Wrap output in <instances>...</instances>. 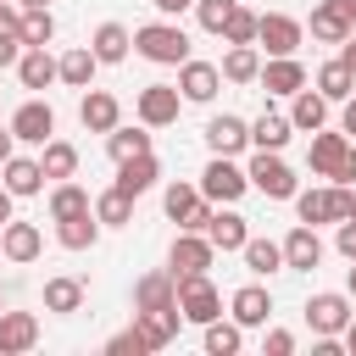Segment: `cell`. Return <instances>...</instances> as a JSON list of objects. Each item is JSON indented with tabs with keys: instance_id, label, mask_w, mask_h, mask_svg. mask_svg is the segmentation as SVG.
Masks as SVG:
<instances>
[{
	"instance_id": "6da1fadb",
	"label": "cell",
	"mask_w": 356,
	"mask_h": 356,
	"mask_svg": "<svg viewBox=\"0 0 356 356\" xmlns=\"http://www.w3.org/2000/svg\"><path fill=\"white\" fill-rule=\"evenodd\" d=\"M134 50L156 67H184L189 61V33L178 22H145V28H134Z\"/></svg>"
},
{
	"instance_id": "7a4b0ae2",
	"label": "cell",
	"mask_w": 356,
	"mask_h": 356,
	"mask_svg": "<svg viewBox=\"0 0 356 356\" xmlns=\"http://www.w3.org/2000/svg\"><path fill=\"white\" fill-rule=\"evenodd\" d=\"M350 206H356V195H350L345 184L295 189V217H300V222H312V228H323V222H345V217H350Z\"/></svg>"
},
{
	"instance_id": "3957f363",
	"label": "cell",
	"mask_w": 356,
	"mask_h": 356,
	"mask_svg": "<svg viewBox=\"0 0 356 356\" xmlns=\"http://www.w3.org/2000/svg\"><path fill=\"white\" fill-rule=\"evenodd\" d=\"M172 278H178V312H184V323L206 328L211 317H222V295H217V284L206 273H172Z\"/></svg>"
},
{
	"instance_id": "277c9868",
	"label": "cell",
	"mask_w": 356,
	"mask_h": 356,
	"mask_svg": "<svg viewBox=\"0 0 356 356\" xmlns=\"http://www.w3.org/2000/svg\"><path fill=\"white\" fill-rule=\"evenodd\" d=\"M250 189H261L267 200H295V172H289V161H284V150H256L250 156Z\"/></svg>"
},
{
	"instance_id": "5b68a950",
	"label": "cell",
	"mask_w": 356,
	"mask_h": 356,
	"mask_svg": "<svg viewBox=\"0 0 356 356\" xmlns=\"http://www.w3.org/2000/svg\"><path fill=\"white\" fill-rule=\"evenodd\" d=\"M245 189H250V172H245L234 156H211V161H206V172H200V195H206L211 206H234Z\"/></svg>"
},
{
	"instance_id": "8992f818",
	"label": "cell",
	"mask_w": 356,
	"mask_h": 356,
	"mask_svg": "<svg viewBox=\"0 0 356 356\" xmlns=\"http://www.w3.org/2000/svg\"><path fill=\"white\" fill-rule=\"evenodd\" d=\"M356 312H350V295H339V289H323V295H312L306 300V328L317 334V339H334V334H345V323H350Z\"/></svg>"
},
{
	"instance_id": "52a82bcc",
	"label": "cell",
	"mask_w": 356,
	"mask_h": 356,
	"mask_svg": "<svg viewBox=\"0 0 356 356\" xmlns=\"http://www.w3.org/2000/svg\"><path fill=\"white\" fill-rule=\"evenodd\" d=\"M300 39H306V22H295V17H284V11H261V17H256V44H261L267 56H295Z\"/></svg>"
},
{
	"instance_id": "ba28073f",
	"label": "cell",
	"mask_w": 356,
	"mask_h": 356,
	"mask_svg": "<svg viewBox=\"0 0 356 356\" xmlns=\"http://www.w3.org/2000/svg\"><path fill=\"white\" fill-rule=\"evenodd\" d=\"M306 28H312V39H317V44H345V39L356 33V11H350L345 0H317Z\"/></svg>"
},
{
	"instance_id": "9c48e42d",
	"label": "cell",
	"mask_w": 356,
	"mask_h": 356,
	"mask_svg": "<svg viewBox=\"0 0 356 356\" xmlns=\"http://www.w3.org/2000/svg\"><path fill=\"white\" fill-rule=\"evenodd\" d=\"M178 106H184L178 83H145L139 100H134V111H139L145 128H167V122H178Z\"/></svg>"
},
{
	"instance_id": "30bf717a",
	"label": "cell",
	"mask_w": 356,
	"mask_h": 356,
	"mask_svg": "<svg viewBox=\"0 0 356 356\" xmlns=\"http://www.w3.org/2000/svg\"><path fill=\"white\" fill-rule=\"evenodd\" d=\"M11 134H17V145H44V139H56V111H50V100H22V106L11 111Z\"/></svg>"
},
{
	"instance_id": "8fae6325",
	"label": "cell",
	"mask_w": 356,
	"mask_h": 356,
	"mask_svg": "<svg viewBox=\"0 0 356 356\" xmlns=\"http://www.w3.org/2000/svg\"><path fill=\"white\" fill-rule=\"evenodd\" d=\"M211 261H217V245H211L206 234L178 228V239H172V250H167V267H172V273H206Z\"/></svg>"
},
{
	"instance_id": "7c38bea8",
	"label": "cell",
	"mask_w": 356,
	"mask_h": 356,
	"mask_svg": "<svg viewBox=\"0 0 356 356\" xmlns=\"http://www.w3.org/2000/svg\"><path fill=\"white\" fill-rule=\"evenodd\" d=\"M217 89H222V67H217V61H195V56H189V61L178 67V95H184V100L206 106Z\"/></svg>"
},
{
	"instance_id": "4fadbf2b",
	"label": "cell",
	"mask_w": 356,
	"mask_h": 356,
	"mask_svg": "<svg viewBox=\"0 0 356 356\" xmlns=\"http://www.w3.org/2000/svg\"><path fill=\"white\" fill-rule=\"evenodd\" d=\"M284 267H295V273H317L323 267V239H317L312 222H295L284 234Z\"/></svg>"
},
{
	"instance_id": "5bb4252c",
	"label": "cell",
	"mask_w": 356,
	"mask_h": 356,
	"mask_svg": "<svg viewBox=\"0 0 356 356\" xmlns=\"http://www.w3.org/2000/svg\"><path fill=\"white\" fill-rule=\"evenodd\" d=\"M228 317H234L239 328H261V323L273 317V289H267V284L234 289V295H228Z\"/></svg>"
},
{
	"instance_id": "9a60e30c",
	"label": "cell",
	"mask_w": 356,
	"mask_h": 356,
	"mask_svg": "<svg viewBox=\"0 0 356 356\" xmlns=\"http://www.w3.org/2000/svg\"><path fill=\"white\" fill-rule=\"evenodd\" d=\"M78 122L89 128V134H111L117 122H122V106H117V95H106V89H83V100H78Z\"/></svg>"
},
{
	"instance_id": "2e32d148",
	"label": "cell",
	"mask_w": 356,
	"mask_h": 356,
	"mask_svg": "<svg viewBox=\"0 0 356 356\" xmlns=\"http://www.w3.org/2000/svg\"><path fill=\"white\" fill-rule=\"evenodd\" d=\"M206 145H211V156H239V150H250V122L222 111L206 122Z\"/></svg>"
},
{
	"instance_id": "e0dca14e",
	"label": "cell",
	"mask_w": 356,
	"mask_h": 356,
	"mask_svg": "<svg viewBox=\"0 0 356 356\" xmlns=\"http://www.w3.org/2000/svg\"><path fill=\"white\" fill-rule=\"evenodd\" d=\"M39 250H44V234L33 228V222H6L0 228V256L6 261H17V267H28V261H39Z\"/></svg>"
},
{
	"instance_id": "ac0fdd59",
	"label": "cell",
	"mask_w": 356,
	"mask_h": 356,
	"mask_svg": "<svg viewBox=\"0 0 356 356\" xmlns=\"http://www.w3.org/2000/svg\"><path fill=\"white\" fill-rule=\"evenodd\" d=\"M17 78H22V89H50V83H61V56H50L44 44H28L17 61Z\"/></svg>"
},
{
	"instance_id": "d6986e66",
	"label": "cell",
	"mask_w": 356,
	"mask_h": 356,
	"mask_svg": "<svg viewBox=\"0 0 356 356\" xmlns=\"http://www.w3.org/2000/svg\"><path fill=\"white\" fill-rule=\"evenodd\" d=\"M345 150H350V134H345V128H339V134L317 128V134H312V150H306V167H312L317 178H334V167L345 161Z\"/></svg>"
},
{
	"instance_id": "ffe728a7",
	"label": "cell",
	"mask_w": 356,
	"mask_h": 356,
	"mask_svg": "<svg viewBox=\"0 0 356 356\" xmlns=\"http://www.w3.org/2000/svg\"><path fill=\"white\" fill-rule=\"evenodd\" d=\"M156 184H161V161H156L150 150H145V156L117 161V189H122V195H134V200H139V195H150Z\"/></svg>"
},
{
	"instance_id": "44dd1931",
	"label": "cell",
	"mask_w": 356,
	"mask_h": 356,
	"mask_svg": "<svg viewBox=\"0 0 356 356\" xmlns=\"http://www.w3.org/2000/svg\"><path fill=\"white\" fill-rule=\"evenodd\" d=\"M167 306H178V278H172V267H167V273H145V278L134 284V312H167Z\"/></svg>"
},
{
	"instance_id": "7402d4cb",
	"label": "cell",
	"mask_w": 356,
	"mask_h": 356,
	"mask_svg": "<svg viewBox=\"0 0 356 356\" xmlns=\"http://www.w3.org/2000/svg\"><path fill=\"white\" fill-rule=\"evenodd\" d=\"M39 345V317L33 312H0V356H22Z\"/></svg>"
},
{
	"instance_id": "603a6c76",
	"label": "cell",
	"mask_w": 356,
	"mask_h": 356,
	"mask_svg": "<svg viewBox=\"0 0 356 356\" xmlns=\"http://www.w3.org/2000/svg\"><path fill=\"white\" fill-rule=\"evenodd\" d=\"M256 83H261L267 95H295V89H306V67H300L295 56H267Z\"/></svg>"
},
{
	"instance_id": "cb8c5ba5",
	"label": "cell",
	"mask_w": 356,
	"mask_h": 356,
	"mask_svg": "<svg viewBox=\"0 0 356 356\" xmlns=\"http://www.w3.org/2000/svg\"><path fill=\"white\" fill-rule=\"evenodd\" d=\"M289 122H295V134L328 128V95H323V89H295V95H289Z\"/></svg>"
},
{
	"instance_id": "d4e9b609",
	"label": "cell",
	"mask_w": 356,
	"mask_h": 356,
	"mask_svg": "<svg viewBox=\"0 0 356 356\" xmlns=\"http://www.w3.org/2000/svg\"><path fill=\"white\" fill-rule=\"evenodd\" d=\"M0 172H6L0 184H6L17 200H28V195H39V189L50 184V178H44V167H39V156H11V161H0Z\"/></svg>"
},
{
	"instance_id": "484cf974",
	"label": "cell",
	"mask_w": 356,
	"mask_h": 356,
	"mask_svg": "<svg viewBox=\"0 0 356 356\" xmlns=\"http://www.w3.org/2000/svg\"><path fill=\"white\" fill-rule=\"evenodd\" d=\"M206 239L228 256V250H245V239H250V222L234 211V206H217L211 211V222H206Z\"/></svg>"
},
{
	"instance_id": "4316f807",
	"label": "cell",
	"mask_w": 356,
	"mask_h": 356,
	"mask_svg": "<svg viewBox=\"0 0 356 356\" xmlns=\"http://www.w3.org/2000/svg\"><path fill=\"white\" fill-rule=\"evenodd\" d=\"M89 50L100 56V67H117V61H128L134 33H128L122 22H100V28H95V39H89Z\"/></svg>"
},
{
	"instance_id": "83f0119b",
	"label": "cell",
	"mask_w": 356,
	"mask_h": 356,
	"mask_svg": "<svg viewBox=\"0 0 356 356\" xmlns=\"http://www.w3.org/2000/svg\"><path fill=\"white\" fill-rule=\"evenodd\" d=\"M134 323H139V334L150 339V350H167V345L178 339L184 312H178V306H167V312H134Z\"/></svg>"
},
{
	"instance_id": "f1b7e54d",
	"label": "cell",
	"mask_w": 356,
	"mask_h": 356,
	"mask_svg": "<svg viewBox=\"0 0 356 356\" xmlns=\"http://www.w3.org/2000/svg\"><path fill=\"white\" fill-rule=\"evenodd\" d=\"M289 134H295V122H289L284 111H261V117L250 122V150H284Z\"/></svg>"
},
{
	"instance_id": "f546056e",
	"label": "cell",
	"mask_w": 356,
	"mask_h": 356,
	"mask_svg": "<svg viewBox=\"0 0 356 356\" xmlns=\"http://www.w3.org/2000/svg\"><path fill=\"white\" fill-rule=\"evenodd\" d=\"M261 78V50L256 44H228L222 56V83H256Z\"/></svg>"
},
{
	"instance_id": "4dcf8cb0",
	"label": "cell",
	"mask_w": 356,
	"mask_h": 356,
	"mask_svg": "<svg viewBox=\"0 0 356 356\" xmlns=\"http://www.w3.org/2000/svg\"><path fill=\"white\" fill-rule=\"evenodd\" d=\"M95 72H100V56H95L89 44H72V50L61 56V83H67V89H89Z\"/></svg>"
},
{
	"instance_id": "1f68e13d",
	"label": "cell",
	"mask_w": 356,
	"mask_h": 356,
	"mask_svg": "<svg viewBox=\"0 0 356 356\" xmlns=\"http://www.w3.org/2000/svg\"><path fill=\"white\" fill-rule=\"evenodd\" d=\"M317 89L328 95V106H339V100H350V95H356V72L345 67V56H334V61H323V67H317Z\"/></svg>"
},
{
	"instance_id": "d6a6232c",
	"label": "cell",
	"mask_w": 356,
	"mask_h": 356,
	"mask_svg": "<svg viewBox=\"0 0 356 356\" xmlns=\"http://www.w3.org/2000/svg\"><path fill=\"white\" fill-rule=\"evenodd\" d=\"M56 239H61V250H89V245L100 239V217H95V211L61 217V222H56Z\"/></svg>"
},
{
	"instance_id": "836d02e7",
	"label": "cell",
	"mask_w": 356,
	"mask_h": 356,
	"mask_svg": "<svg viewBox=\"0 0 356 356\" xmlns=\"http://www.w3.org/2000/svg\"><path fill=\"white\" fill-rule=\"evenodd\" d=\"M239 256H245V267H250L256 278H273V273L284 267V245H278V239H261V234H250Z\"/></svg>"
},
{
	"instance_id": "e575fe53",
	"label": "cell",
	"mask_w": 356,
	"mask_h": 356,
	"mask_svg": "<svg viewBox=\"0 0 356 356\" xmlns=\"http://www.w3.org/2000/svg\"><path fill=\"white\" fill-rule=\"evenodd\" d=\"M39 167H44L50 184H61V178L78 172V150H72L67 139H44V145H39Z\"/></svg>"
},
{
	"instance_id": "d590c367",
	"label": "cell",
	"mask_w": 356,
	"mask_h": 356,
	"mask_svg": "<svg viewBox=\"0 0 356 356\" xmlns=\"http://www.w3.org/2000/svg\"><path fill=\"white\" fill-rule=\"evenodd\" d=\"M78 211H95V200H89V189H83V184L61 178V184L50 189V222H61V217H78Z\"/></svg>"
},
{
	"instance_id": "8d00e7d4",
	"label": "cell",
	"mask_w": 356,
	"mask_h": 356,
	"mask_svg": "<svg viewBox=\"0 0 356 356\" xmlns=\"http://www.w3.org/2000/svg\"><path fill=\"white\" fill-rule=\"evenodd\" d=\"M95 217H100V228H128V222H134V195H122L117 184L100 189V195H95Z\"/></svg>"
},
{
	"instance_id": "74e56055",
	"label": "cell",
	"mask_w": 356,
	"mask_h": 356,
	"mask_svg": "<svg viewBox=\"0 0 356 356\" xmlns=\"http://www.w3.org/2000/svg\"><path fill=\"white\" fill-rule=\"evenodd\" d=\"M83 306V278H44V312L72 317Z\"/></svg>"
},
{
	"instance_id": "f35d334b",
	"label": "cell",
	"mask_w": 356,
	"mask_h": 356,
	"mask_svg": "<svg viewBox=\"0 0 356 356\" xmlns=\"http://www.w3.org/2000/svg\"><path fill=\"white\" fill-rule=\"evenodd\" d=\"M145 150H150L145 122H139V128H122V122H117V128L106 134V156H111V161H128V156H145Z\"/></svg>"
},
{
	"instance_id": "ab89813d",
	"label": "cell",
	"mask_w": 356,
	"mask_h": 356,
	"mask_svg": "<svg viewBox=\"0 0 356 356\" xmlns=\"http://www.w3.org/2000/svg\"><path fill=\"white\" fill-rule=\"evenodd\" d=\"M239 345H245V328H239L234 317H228V323H222V317L206 323V356H239Z\"/></svg>"
},
{
	"instance_id": "60d3db41",
	"label": "cell",
	"mask_w": 356,
	"mask_h": 356,
	"mask_svg": "<svg viewBox=\"0 0 356 356\" xmlns=\"http://www.w3.org/2000/svg\"><path fill=\"white\" fill-rule=\"evenodd\" d=\"M200 200H206V195H200V184H184V178L161 189V211H167L172 222H184V217H189V211H195Z\"/></svg>"
},
{
	"instance_id": "b9f144b4",
	"label": "cell",
	"mask_w": 356,
	"mask_h": 356,
	"mask_svg": "<svg viewBox=\"0 0 356 356\" xmlns=\"http://www.w3.org/2000/svg\"><path fill=\"white\" fill-rule=\"evenodd\" d=\"M50 39H56L50 6H28V11H22V44H50Z\"/></svg>"
},
{
	"instance_id": "7bdbcfd3",
	"label": "cell",
	"mask_w": 356,
	"mask_h": 356,
	"mask_svg": "<svg viewBox=\"0 0 356 356\" xmlns=\"http://www.w3.org/2000/svg\"><path fill=\"white\" fill-rule=\"evenodd\" d=\"M222 44H256V11L234 6V17L222 22Z\"/></svg>"
},
{
	"instance_id": "ee69618b",
	"label": "cell",
	"mask_w": 356,
	"mask_h": 356,
	"mask_svg": "<svg viewBox=\"0 0 356 356\" xmlns=\"http://www.w3.org/2000/svg\"><path fill=\"white\" fill-rule=\"evenodd\" d=\"M234 6H239V0H195V17H200V28H206V33H217V39H222V22L234 17Z\"/></svg>"
},
{
	"instance_id": "f6af8a7d",
	"label": "cell",
	"mask_w": 356,
	"mask_h": 356,
	"mask_svg": "<svg viewBox=\"0 0 356 356\" xmlns=\"http://www.w3.org/2000/svg\"><path fill=\"white\" fill-rule=\"evenodd\" d=\"M145 350H150V339L139 334V323H128L122 334H111V339H106V356H145Z\"/></svg>"
},
{
	"instance_id": "bcb514c9",
	"label": "cell",
	"mask_w": 356,
	"mask_h": 356,
	"mask_svg": "<svg viewBox=\"0 0 356 356\" xmlns=\"http://www.w3.org/2000/svg\"><path fill=\"white\" fill-rule=\"evenodd\" d=\"M0 44H22V6H0Z\"/></svg>"
},
{
	"instance_id": "7dc6e473",
	"label": "cell",
	"mask_w": 356,
	"mask_h": 356,
	"mask_svg": "<svg viewBox=\"0 0 356 356\" xmlns=\"http://www.w3.org/2000/svg\"><path fill=\"white\" fill-rule=\"evenodd\" d=\"M261 350H267V356H289V350H295V334H289V328H267Z\"/></svg>"
},
{
	"instance_id": "c3c4849f",
	"label": "cell",
	"mask_w": 356,
	"mask_h": 356,
	"mask_svg": "<svg viewBox=\"0 0 356 356\" xmlns=\"http://www.w3.org/2000/svg\"><path fill=\"white\" fill-rule=\"evenodd\" d=\"M339 234H334V245H339V256L345 261H356V217H345V222H334Z\"/></svg>"
},
{
	"instance_id": "681fc988",
	"label": "cell",
	"mask_w": 356,
	"mask_h": 356,
	"mask_svg": "<svg viewBox=\"0 0 356 356\" xmlns=\"http://www.w3.org/2000/svg\"><path fill=\"white\" fill-rule=\"evenodd\" d=\"M328 184H345V189H350V184H356V145H350V150H345V161H339V167H334V178H328Z\"/></svg>"
},
{
	"instance_id": "f907efd6",
	"label": "cell",
	"mask_w": 356,
	"mask_h": 356,
	"mask_svg": "<svg viewBox=\"0 0 356 356\" xmlns=\"http://www.w3.org/2000/svg\"><path fill=\"white\" fill-rule=\"evenodd\" d=\"M339 128H345V134H356V95H350V100H339Z\"/></svg>"
},
{
	"instance_id": "816d5d0a",
	"label": "cell",
	"mask_w": 356,
	"mask_h": 356,
	"mask_svg": "<svg viewBox=\"0 0 356 356\" xmlns=\"http://www.w3.org/2000/svg\"><path fill=\"white\" fill-rule=\"evenodd\" d=\"M150 6H156V11H161V17H184V11H189V6H195V0H150Z\"/></svg>"
},
{
	"instance_id": "f5cc1de1",
	"label": "cell",
	"mask_w": 356,
	"mask_h": 356,
	"mask_svg": "<svg viewBox=\"0 0 356 356\" xmlns=\"http://www.w3.org/2000/svg\"><path fill=\"white\" fill-rule=\"evenodd\" d=\"M11 156H17V134H11V122H6V128H0V161H11Z\"/></svg>"
},
{
	"instance_id": "db71d44e",
	"label": "cell",
	"mask_w": 356,
	"mask_h": 356,
	"mask_svg": "<svg viewBox=\"0 0 356 356\" xmlns=\"http://www.w3.org/2000/svg\"><path fill=\"white\" fill-rule=\"evenodd\" d=\"M11 200H17V195H11V189H6V184H0V228H6V222H11Z\"/></svg>"
},
{
	"instance_id": "11a10c76",
	"label": "cell",
	"mask_w": 356,
	"mask_h": 356,
	"mask_svg": "<svg viewBox=\"0 0 356 356\" xmlns=\"http://www.w3.org/2000/svg\"><path fill=\"white\" fill-rule=\"evenodd\" d=\"M339 345H345V350H350V356H356V317H350V323H345V334H339Z\"/></svg>"
},
{
	"instance_id": "9f6ffc18",
	"label": "cell",
	"mask_w": 356,
	"mask_h": 356,
	"mask_svg": "<svg viewBox=\"0 0 356 356\" xmlns=\"http://www.w3.org/2000/svg\"><path fill=\"white\" fill-rule=\"evenodd\" d=\"M339 56H345V67H350V72H356V33H350V39H345V50H339Z\"/></svg>"
},
{
	"instance_id": "6f0895ef",
	"label": "cell",
	"mask_w": 356,
	"mask_h": 356,
	"mask_svg": "<svg viewBox=\"0 0 356 356\" xmlns=\"http://www.w3.org/2000/svg\"><path fill=\"white\" fill-rule=\"evenodd\" d=\"M345 295H356V261H350V273H345Z\"/></svg>"
},
{
	"instance_id": "680465c9",
	"label": "cell",
	"mask_w": 356,
	"mask_h": 356,
	"mask_svg": "<svg viewBox=\"0 0 356 356\" xmlns=\"http://www.w3.org/2000/svg\"><path fill=\"white\" fill-rule=\"evenodd\" d=\"M17 6H22V11H28V6H50V0H17Z\"/></svg>"
},
{
	"instance_id": "91938a15",
	"label": "cell",
	"mask_w": 356,
	"mask_h": 356,
	"mask_svg": "<svg viewBox=\"0 0 356 356\" xmlns=\"http://www.w3.org/2000/svg\"><path fill=\"white\" fill-rule=\"evenodd\" d=\"M0 312H6V289H0Z\"/></svg>"
},
{
	"instance_id": "94428289",
	"label": "cell",
	"mask_w": 356,
	"mask_h": 356,
	"mask_svg": "<svg viewBox=\"0 0 356 356\" xmlns=\"http://www.w3.org/2000/svg\"><path fill=\"white\" fill-rule=\"evenodd\" d=\"M0 6H17V0H0Z\"/></svg>"
},
{
	"instance_id": "6125c7cd",
	"label": "cell",
	"mask_w": 356,
	"mask_h": 356,
	"mask_svg": "<svg viewBox=\"0 0 356 356\" xmlns=\"http://www.w3.org/2000/svg\"><path fill=\"white\" fill-rule=\"evenodd\" d=\"M345 6H350V11H356V0H345Z\"/></svg>"
},
{
	"instance_id": "be15d7a7",
	"label": "cell",
	"mask_w": 356,
	"mask_h": 356,
	"mask_svg": "<svg viewBox=\"0 0 356 356\" xmlns=\"http://www.w3.org/2000/svg\"><path fill=\"white\" fill-rule=\"evenodd\" d=\"M350 217H356V206H350Z\"/></svg>"
}]
</instances>
